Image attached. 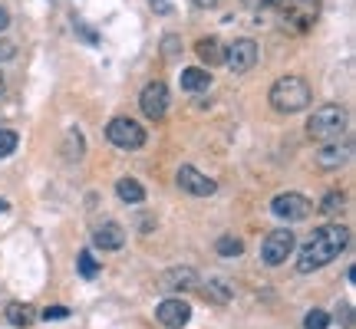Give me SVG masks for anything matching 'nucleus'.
I'll use <instances>...</instances> for the list:
<instances>
[{
	"instance_id": "nucleus-1",
	"label": "nucleus",
	"mask_w": 356,
	"mask_h": 329,
	"mask_svg": "<svg viewBox=\"0 0 356 329\" xmlns=\"http://www.w3.org/2000/svg\"><path fill=\"white\" fill-rule=\"evenodd\" d=\"M350 244V228L343 224H327V228H317L314 237L300 247V257H297V273H314L320 267L333 264L340 253L346 251Z\"/></svg>"
},
{
	"instance_id": "nucleus-2",
	"label": "nucleus",
	"mask_w": 356,
	"mask_h": 329,
	"mask_svg": "<svg viewBox=\"0 0 356 329\" xmlns=\"http://www.w3.org/2000/svg\"><path fill=\"white\" fill-rule=\"evenodd\" d=\"M267 99H270V106H274L277 112L291 115V112L307 109V106L314 102V89H310V83H307L304 76H280L277 83L270 86Z\"/></svg>"
},
{
	"instance_id": "nucleus-3",
	"label": "nucleus",
	"mask_w": 356,
	"mask_h": 329,
	"mask_svg": "<svg viewBox=\"0 0 356 329\" xmlns=\"http://www.w3.org/2000/svg\"><path fill=\"white\" fill-rule=\"evenodd\" d=\"M346 132V109L343 106H333V102H327V106H320V109H314V115L307 119V135L314 142H333L340 139Z\"/></svg>"
},
{
	"instance_id": "nucleus-4",
	"label": "nucleus",
	"mask_w": 356,
	"mask_h": 329,
	"mask_svg": "<svg viewBox=\"0 0 356 329\" xmlns=\"http://www.w3.org/2000/svg\"><path fill=\"white\" fill-rule=\"evenodd\" d=\"M317 17L320 0H280V20H284V30H291V33L314 30Z\"/></svg>"
},
{
	"instance_id": "nucleus-5",
	"label": "nucleus",
	"mask_w": 356,
	"mask_h": 329,
	"mask_svg": "<svg viewBox=\"0 0 356 329\" xmlns=\"http://www.w3.org/2000/svg\"><path fill=\"white\" fill-rule=\"evenodd\" d=\"M106 139L113 142L115 149H126V152H136L145 145V128L136 122V119H129V115H119L113 119L109 126H106Z\"/></svg>"
},
{
	"instance_id": "nucleus-6",
	"label": "nucleus",
	"mask_w": 356,
	"mask_h": 329,
	"mask_svg": "<svg viewBox=\"0 0 356 329\" xmlns=\"http://www.w3.org/2000/svg\"><path fill=\"white\" fill-rule=\"evenodd\" d=\"M310 211H314V204L307 201L304 194H297V191H284V194H277L274 201H270V214L280 217V221H307L310 217Z\"/></svg>"
},
{
	"instance_id": "nucleus-7",
	"label": "nucleus",
	"mask_w": 356,
	"mask_h": 329,
	"mask_svg": "<svg viewBox=\"0 0 356 329\" xmlns=\"http://www.w3.org/2000/svg\"><path fill=\"white\" fill-rule=\"evenodd\" d=\"M291 251H293L291 228H277V230H270L264 237V244H261V260H264L267 267H280L291 257Z\"/></svg>"
},
{
	"instance_id": "nucleus-8",
	"label": "nucleus",
	"mask_w": 356,
	"mask_h": 329,
	"mask_svg": "<svg viewBox=\"0 0 356 329\" xmlns=\"http://www.w3.org/2000/svg\"><path fill=\"white\" fill-rule=\"evenodd\" d=\"M257 63V43L254 40H234L228 50H225V66H228L231 73H238V76H244V73H251Z\"/></svg>"
},
{
	"instance_id": "nucleus-9",
	"label": "nucleus",
	"mask_w": 356,
	"mask_h": 329,
	"mask_svg": "<svg viewBox=\"0 0 356 329\" xmlns=\"http://www.w3.org/2000/svg\"><path fill=\"white\" fill-rule=\"evenodd\" d=\"M139 109H142V115L152 119V122L165 119V112H168V86L165 83H149V86L142 89Z\"/></svg>"
},
{
	"instance_id": "nucleus-10",
	"label": "nucleus",
	"mask_w": 356,
	"mask_h": 329,
	"mask_svg": "<svg viewBox=\"0 0 356 329\" xmlns=\"http://www.w3.org/2000/svg\"><path fill=\"white\" fill-rule=\"evenodd\" d=\"M175 181H178V188L188 191V194H195V198H211V194L218 191L215 181H211L208 175H202L198 168H191V164H181V168H178Z\"/></svg>"
},
{
	"instance_id": "nucleus-11",
	"label": "nucleus",
	"mask_w": 356,
	"mask_h": 329,
	"mask_svg": "<svg viewBox=\"0 0 356 329\" xmlns=\"http://www.w3.org/2000/svg\"><path fill=\"white\" fill-rule=\"evenodd\" d=\"M155 319L162 323L165 329H181V326H188V319H191V306L185 303V300H162V303L155 306Z\"/></svg>"
},
{
	"instance_id": "nucleus-12",
	"label": "nucleus",
	"mask_w": 356,
	"mask_h": 329,
	"mask_svg": "<svg viewBox=\"0 0 356 329\" xmlns=\"http://www.w3.org/2000/svg\"><path fill=\"white\" fill-rule=\"evenodd\" d=\"M122 244H126V230L115 221H102L99 228L92 230V247H99V251H119Z\"/></svg>"
},
{
	"instance_id": "nucleus-13",
	"label": "nucleus",
	"mask_w": 356,
	"mask_h": 329,
	"mask_svg": "<svg viewBox=\"0 0 356 329\" xmlns=\"http://www.w3.org/2000/svg\"><path fill=\"white\" fill-rule=\"evenodd\" d=\"M350 155H353V145H350V142H340V139L323 142V149H320V155H317V164L320 168H340V164L350 162Z\"/></svg>"
},
{
	"instance_id": "nucleus-14",
	"label": "nucleus",
	"mask_w": 356,
	"mask_h": 329,
	"mask_svg": "<svg viewBox=\"0 0 356 329\" xmlns=\"http://www.w3.org/2000/svg\"><path fill=\"white\" fill-rule=\"evenodd\" d=\"M195 53H198V60L204 66H221L225 63V47H221V40L215 37H204L195 43Z\"/></svg>"
},
{
	"instance_id": "nucleus-15",
	"label": "nucleus",
	"mask_w": 356,
	"mask_h": 329,
	"mask_svg": "<svg viewBox=\"0 0 356 329\" xmlns=\"http://www.w3.org/2000/svg\"><path fill=\"white\" fill-rule=\"evenodd\" d=\"M195 283H198L195 270H188V267H175V270H168L165 277H162V290H188V287H195Z\"/></svg>"
},
{
	"instance_id": "nucleus-16",
	"label": "nucleus",
	"mask_w": 356,
	"mask_h": 329,
	"mask_svg": "<svg viewBox=\"0 0 356 329\" xmlns=\"http://www.w3.org/2000/svg\"><path fill=\"white\" fill-rule=\"evenodd\" d=\"M115 194H119V201H126V204L145 201V188H142L136 178H119V181H115Z\"/></svg>"
},
{
	"instance_id": "nucleus-17",
	"label": "nucleus",
	"mask_w": 356,
	"mask_h": 329,
	"mask_svg": "<svg viewBox=\"0 0 356 329\" xmlns=\"http://www.w3.org/2000/svg\"><path fill=\"white\" fill-rule=\"evenodd\" d=\"M181 89L185 92H204V89H211V76L204 69H198V66L181 69Z\"/></svg>"
},
{
	"instance_id": "nucleus-18",
	"label": "nucleus",
	"mask_w": 356,
	"mask_h": 329,
	"mask_svg": "<svg viewBox=\"0 0 356 329\" xmlns=\"http://www.w3.org/2000/svg\"><path fill=\"white\" fill-rule=\"evenodd\" d=\"M7 319H10L13 326H33L37 323V310L30 303H7Z\"/></svg>"
},
{
	"instance_id": "nucleus-19",
	"label": "nucleus",
	"mask_w": 356,
	"mask_h": 329,
	"mask_svg": "<svg viewBox=\"0 0 356 329\" xmlns=\"http://www.w3.org/2000/svg\"><path fill=\"white\" fill-rule=\"evenodd\" d=\"M215 251L221 253V257H241L244 253V241L241 237H234V234H221L215 244Z\"/></svg>"
},
{
	"instance_id": "nucleus-20",
	"label": "nucleus",
	"mask_w": 356,
	"mask_h": 329,
	"mask_svg": "<svg viewBox=\"0 0 356 329\" xmlns=\"http://www.w3.org/2000/svg\"><path fill=\"white\" fill-rule=\"evenodd\" d=\"M343 204H346V194L343 191H330L323 201H320V214H337V211H343Z\"/></svg>"
},
{
	"instance_id": "nucleus-21",
	"label": "nucleus",
	"mask_w": 356,
	"mask_h": 329,
	"mask_svg": "<svg viewBox=\"0 0 356 329\" xmlns=\"http://www.w3.org/2000/svg\"><path fill=\"white\" fill-rule=\"evenodd\" d=\"M204 296H211L215 303H228V300H231V287L225 283V280H211V283L204 287Z\"/></svg>"
},
{
	"instance_id": "nucleus-22",
	"label": "nucleus",
	"mask_w": 356,
	"mask_h": 329,
	"mask_svg": "<svg viewBox=\"0 0 356 329\" xmlns=\"http://www.w3.org/2000/svg\"><path fill=\"white\" fill-rule=\"evenodd\" d=\"M76 267H79V273H83L86 280H92L96 273H99V264H96V257H92V251H79Z\"/></svg>"
},
{
	"instance_id": "nucleus-23",
	"label": "nucleus",
	"mask_w": 356,
	"mask_h": 329,
	"mask_svg": "<svg viewBox=\"0 0 356 329\" xmlns=\"http://www.w3.org/2000/svg\"><path fill=\"white\" fill-rule=\"evenodd\" d=\"M17 142H20V135H17L13 128H0V158H7V155L17 152Z\"/></svg>"
},
{
	"instance_id": "nucleus-24",
	"label": "nucleus",
	"mask_w": 356,
	"mask_h": 329,
	"mask_svg": "<svg viewBox=\"0 0 356 329\" xmlns=\"http://www.w3.org/2000/svg\"><path fill=\"white\" fill-rule=\"evenodd\" d=\"M330 326V313H323V310H310L304 317V329H327Z\"/></svg>"
},
{
	"instance_id": "nucleus-25",
	"label": "nucleus",
	"mask_w": 356,
	"mask_h": 329,
	"mask_svg": "<svg viewBox=\"0 0 356 329\" xmlns=\"http://www.w3.org/2000/svg\"><path fill=\"white\" fill-rule=\"evenodd\" d=\"M40 317H43V319H66V317H70V310H66V306H47Z\"/></svg>"
},
{
	"instance_id": "nucleus-26",
	"label": "nucleus",
	"mask_w": 356,
	"mask_h": 329,
	"mask_svg": "<svg viewBox=\"0 0 356 329\" xmlns=\"http://www.w3.org/2000/svg\"><path fill=\"white\" fill-rule=\"evenodd\" d=\"M13 53H17V47H13L10 40H0V63H3V60H13Z\"/></svg>"
},
{
	"instance_id": "nucleus-27",
	"label": "nucleus",
	"mask_w": 356,
	"mask_h": 329,
	"mask_svg": "<svg viewBox=\"0 0 356 329\" xmlns=\"http://www.w3.org/2000/svg\"><path fill=\"white\" fill-rule=\"evenodd\" d=\"M152 7L159 13H168V10H172V0H152Z\"/></svg>"
},
{
	"instance_id": "nucleus-28",
	"label": "nucleus",
	"mask_w": 356,
	"mask_h": 329,
	"mask_svg": "<svg viewBox=\"0 0 356 329\" xmlns=\"http://www.w3.org/2000/svg\"><path fill=\"white\" fill-rule=\"evenodd\" d=\"M191 3H195V7H202V10H211V7H218L221 0H191Z\"/></svg>"
},
{
	"instance_id": "nucleus-29",
	"label": "nucleus",
	"mask_w": 356,
	"mask_h": 329,
	"mask_svg": "<svg viewBox=\"0 0 356 329\" xmlns=\"http://www.w3.org/2000/svg\"><path fill=\"white\" fill-rule=\"evenodd\" d=\"M7 26H10V13H7V10H3V7H0V33H3Z\"/></svg>"
},
{
	"instance_id": "nucleus-30",
	"label": "nucleus",
	"mask_w": 356,
	"mask_h": 329,
	"mask_svg": "<svg viewBox=\"0 0 356 329\" xmlns=\"http://www.w3.org/2000/svg\"><path fill=\"white\" fill-rule=\"evenodd\" d=\"M254 3H261V7H280V0H254Z\"/></svg>"
},
{
	"instance_id": "nucleus-31",
	"label": "nucleus",
	"mask_w": 356,
	"mask_h": 329,
	"mask_svg": "<svg viewBox=\"0 0 356 329\" xmlns=\"http://www.w3.org/2000/svg\"><path fill=\"white\" fill-rule=\"evenodd\" d=\"M7 211H10V204H7L3 198H0V214H7Z\"/></svg>"
},
{
	"instance_id": "nucleus-32",
	"label": "nucleus",
	"mask_w": 356,
	"mask_h": 329,
	"mask_svg": "<svg viewBox=\"0 0 356 329\" xmlns=\"http://www.w3.org/2000/svg\"><path fill=\"white\" fill-rule=\"evenodd\" d=\"M0 92H3V73H0Z\"/></svg>"
}]
</instances>
